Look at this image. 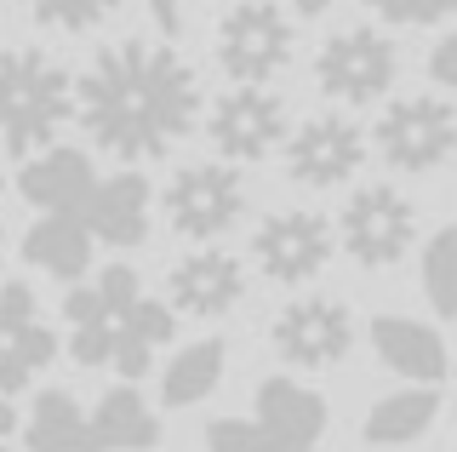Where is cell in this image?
<instances>
[{"instance_id":"6da1fadb","label":"cell","mask_w":457,"mask_h":452,"mask_svg":"<svg viewBox=\"0 0 457 452\" xmlns=\"http://www.w3.org/2000/svg\"><path fill=\"white\" fill-rule=\"evenodd\" d=\"M200 80L171 40H114L80 75V126L114 161H161L195 132Z\"/></svg>"},{"instance_id":"7a4b0ae2","label":"cell","mask_w":457,"mask_h":452,"mask_svg":"<svg viewBox=\"0 0 457 452\" xmlns=\"http://www.w3.org/2000/svg\"><path fill=\"white\" fill-rule=\"evenodd\" d=\"M63 327H69V356L80 366H114L120 378H143L154 349L171 344L178 315L143 292L132 264H109L104 280L75 287L63 298Z\"/></svg>"},{"instance_id":"3957f363","label":"cell","mask_w":457,"mask_h":452,"mask_svg":"<svg viewBox=\"0 0 457 452\" xmlns=\"http://www.w3.org/2000/svg\"><path fill=\"white\" fill-rule=\"evenodd\" d=\"M80 115V80H69L46 52L23 46L6 52L0 63V126H6V155H29L52 149V138L63 132V121Z\"/></svg>"},{"instance_id":"277c9868","label":"cell","mask_w":457,"mask_h":452,"mask_svg":"<svg viewBox=\"0 0 457 452\" xmlns=\"http://www.w3.org/2000/svg\"><path fill=\"white\" fill-rule=\"evenodd\" d=\"M218 63L240 87H263L292 63V23L269 0H240L218 23Z\"/></svg>"},{"instance_id":"5b68a950","label":"cell","mask_w":457,"mask_h":452,"mask_svg":"<svg viewBox=\"0 0 457 452\" xmlns=\"http://www.w3.org/2000/svg\"><path fill=\"white\" fill-rule=\"evenodd\" d=\"M457 149V115L440 97H400L378 115V155L400 172H435Z\"/></svg>"},{"instance_id":"8992f818","label":"cell","mask_w":457,"mask_h":452,"mask_svg":"<svg viewBox=\"0 0 457 452\" xmlns=\"http://www.w3.org/2000/svg\"><path fill=\"white\" fill-rule=\"evenodd\" d=\"M395 40L378 29H337L314 58V80H320L326 97L337 104H378L383 92L395 87Z\"/></svg>"},{"instance_id":"52a82bcc","label":"cell","mask_w":457,"mask_h":452,"mask_svg":"<svg viewBox=\"0 0 457 452\" xmlns=\"http://www.w3.org/2000/svg\"><path fill=\"white\" fill-rule=\"evenodd\" d=\"M240 212H246V189L240 178L228 172L223 161H200V166H183L166 189V218L178 235L189 241H218L223 230H235Z\"/></svg>"},{"instance_id":"ba28073f","label":"cell","mask_w":457,"mask_h":452,"mask_svg":"<svg viewBox=\"0 0 457 452\" xmlns=\"http://www.w3.org/2000/svg\"><path fill=\"white\" fill-rule=\"evenodd\" d=\"M411 235H418V212H411V201L395 183H366V189L343 206V247H349V258H361L366 270H383V264L406 258Z\"/></svg>"},{"instance_id":"9c48e42d","label":"cell","mask_w":457,"mask_h":452,"mask_svg":"<svg viewBox=\"0 0 457 452\" xmlns=\"http://www.w3.org/2000/svg\"><path fill=\"white\" fill-rule=\"evenodd\" d=\"M252 252H257V270L275 280V287H303L332 258V223L309 206H286L275 218H263Z\"/></svg>"},{"instance_id":"30bf717a","label":"cell","mask_w":457,"mask_h":452,"mask_svg":"<svg viewBox=\"0 0 457 452\" xmlns=\"http://www.w3.org/2000/svg\"><path fill=\"white\" fill-rule=\"evenodd\" d=\"M349 344H354V315L337 298H292L275 315V349L286 366L326 372L349 356Z\"/></svg>"},{"instance_id":"8fae6325","label":"cell","mask_w":457,"mask_h":452,"mask_svg":"<svg viewBox=\"0 0 457 452\" xmlns=\"http://www.w3.org/2000/svg\"><path fill=\"white\" fill-rule=\"evenodd\" d=\"M206 138L223 161H263L286 138V104L269 87H235L218 97L206 121Z\"/></svg>"},{"instance_id":"7c38bea8","label":"cell","mask_w":457,"mask_h":452,"mask_svg":"<svg viewBox=\"0 0 457 452\" xmlns=\"http://www.w3.org/2000/svg\"><path fill=\"white\" fill-rule=\"evenodd\" d=\"M366 161V138L354 121L343 115H309L286 138V172H292L303 189H332V183H349Z\"/></svg>"},{"instance_id":"4fadbf2b","label":"cell","mask_w":457,"mask_h":452,"mask_svg":"<svg viewBox=\"0 0 457 452\" xmlns=\"http://www.w3.org/2000/svg\"><path fill=\"white\" fill-rule=\"evenodd\" d=\"M52 356H57V332L40 321L35 292L23 280H6V292H0V389H6V401L35 384V372L52 366Z\"/></svg>"},{"instance_id":"5bb4252c","label":"cell","mask_w":457,"mask_h":452,"mask_svg":"<svg viewBox=\"0 0 457 452\" xmlns=\"http://www.w3.org/2000/svg\"><path fill=\"white\" fill-rule=\"evenodd\" d=\"M240 298H246V270H240V258H228V252L195 247L189 258L171 264V309H183V315L218 321Z\"/></svg>"},{"instance_id":"9a60e30c","label":"cell","mask_w":457,"mask_h":452,"mask_svg":"<svg viewBox=\"0 0 457 452\" xmlns=\"http://www.w3.org/2000/svg\"><path fill=\"white\" fill-rule=\"evenodd\" d=\"M18 195L29 206H40V212H86V201L97 195V172H92V161H86L80 149L52 144V149H40V155L23 161Z\"/></svg>"},{"instance_id":"2e32d148","label":"cell","mask_w":457,"mask_h":452,"mask_svg":"<svg viewBox=\"0 0 457 452\" xmlns=\"http://www.w3.org/2000/svg\"><path fill=\"white\" fill-rule=\"evenodd\" d=\"M371 349L389 372L411 378V384H440L446 378V344H440L435 327L411 315H378L371 321Z\"/></svg>"},{"instance_id":"e0dca14e","label":"cell","mask_w":457,"mask_h":452,"mask_svg":"<svg viewBox=\"0 0 457 452\" xmlns=\"http://www.w3.org/2000/svg\"><path fill=\"white\" fill-rule=\"evenodd\" d=\"M149 178L143 172H114L97 183V195L86 201V223H92V235L104 247H137L143 235H149Z\"/></svg>"},{"instance_id":"ac0fdd59","label":"cell","mask_w":457,"mask_h":452,"mask_svg":"<svg viewBox=\"0 0 457 452\" xmlns=\"http://www.w3.org/2000/svg\"><path fill=\"white\" fill-rule=\"evenodd\" d=\"M92 241L97 235L86 223V212H46L23 235V264H35V270H46L57 280H80L92 270Z\"/></svg>"},{"instance_id":"d6986e66","label":"cell","mask_w":457,"mask_h":452,"mask_svg":"<svg viewBox=\"0 0 457 452\" xmlns=\"http://www.w3.org/2000/svg\"><path fill=\"white\" fill-rule=\"evenodd\" d=\"M257 423L269 430L275 447H314L326 430V401L309 384H292V378H269L257 389Z\"/></svg>"},{"instance_id":"ffe728a7","label":"cell","mask_w":457,"mask_h":452,"mask_svg":"<svg viewBox=\"0 0 457 452\" xmlns=\"http://www.w3.org/2000/svg\"><path fill=\"white\" fill-rule=\"evenodd\" d=\"M92 435L104 447H114V452H154L161 447V418L149 413V401H143L132 384H120V389H109L104 401H97Z\"/></svg>"},{"instance_id":"44dd1931","label":"cell","mask_w":457,"mask_h":452,"mask_svg":"<svg viewBox=\"0 0 457 452\" xmlns=\"http://www.w3.org/2000/svg\"><path fill=\"white\" fill-rule=\"evenodd\" d=\"M92 441H97L92 418L80 413V401L69 389L35 395V413H29V423H23V447L29 452H80V447H92Z\"/></svg>"},{"instance_id":"7402d4cb","label":"cell","mask_w":457,"mask_h":452,"mask_svg":"<svg viewBox=\"0 0 457 452\" xmlns=\"http://www.w3.org/2000/svg\"><path fill=\"white\" fill-rule=\"evenodd\" d=\"M440 401H435V384H418V389H395L383 395L378 406L366 413V441L371 447H406L435 423Z\"/></svg>"},{"instance_id":"603a6c76","label":"cell","mask_w":457,"mask_h":452,"mask_svg":"<svg viewBox=\"0 0 457 452\" xmlns=\"http://www.w3.org/2000/svg\"><path fill=\"white\" fill-rule=\"evenodd\" d=\"M218 378H223V344L218 338H200V344L171 356L166 378H161V395H166V406H195L218 389Z\"/></svg>"},{"instance_id":"cb8c5ba5","label":"cell","mask_w":457,"mask_h":452,"mask_svg":"<svg viewBox=\"0 0 457 452\" xmlns=\"http://www.w3.org/2000/svg\"><path fill=\"white\" fill-rule=\"evenodd\" d=\"M423 298L440 315H457V223L435 230L423 247Z\"/></svg>"},{"instance_id":"d4e9b609","label":"cell","mask_w":457,"mask_h":452,"mask_svg":"<svg viewBox=\"0 0 457 452\" xmlns=\"http://www.w3.org/2000/svg\"><path fill=\"white\" fill-rule=\"evenodd\" d=\"M40 29H63V35H86L97 29L104 18H114L120 0H18Z\"/></svg>"},{"instance_id":"484cf974","label":"cell","mask_w":457,"mask_h":452,"mask_svg":"<svg viewBox=\"0 0 457 452\" xmlns=\"http://www.w3.org/2000/svg\"><path fill=\"white\" fill-rule=\"evenodd\" d=\"M206 452H280L257 418H218L206 430Z\"/></svg>"},{"instance_id":"4316f807","label":"cell","mask_w":457,"mask_h":452,"mask_svg":"<svg viewBox=\"0 0 457 452\" xmlns=\"http://www.w3.org/2000/svg\"><path fill=\"white\" fill-rule=\"evenodd\" d=\"M366 6L389 23H440L457 12V0H366Z\"/></svg>"},{"instance_id":"83f0119b","label":"cell","mask_w":457,"mask_h":452,"mask_svg":"<svg viewBox=\"0 0 457 452\" xmlns=\"http://www.w3.org/2000/svg\"><path fill=\"white\" fill-rule=\"evenodd\" d=\"M428 75H435L440 87H457V29L440 40L435 52H428Z\"/></svg>"},{"instance_id":"f1b7e54d","label":"cell","mask_w":457,"mask_h":452,"mask_svg":"<svg viewBox=\"0 0 457 452\" xmlns=\"http://www.w3.org/2000/svg\"><path fill=\"white\" fill-rule=\"evenodd\" d=\"M149 6V18H154V29H161V40H178L183 35V6L178 0H143Z\"/></svg>"},{"instance_id":"f546056e","label":"cell","mask_w":457,"mask_h":452,"mask_svg":"<svg viewBox=\"0 0 457 452\" xmlns=\"http://www.w3.org/2000/svg\"><path fill=\"white\" fill-rule=\"evenodd\" d=\"M297 12H303V18H320V12H332V0H292Z\"/></svg>"},{"instance_id":"4dcf8cb0","label":"cell","mask_w":457,"mask_h":452,"mask_svg":"<svg viewBox=\"0 0 457 452\" xmlns=\"http://www.w3.org/2000/svg\"><path fill=\"white\" fill-rule=\"evenodd\" d=\"M80 452H114V447H104V441H92V447H80Z\"/></svg>"},{"instance_id":"1f68e13d","label":"cell","mask_w":457,"mask_h":452,"mask_svg":"<svg viewBox=\"0 0 457 452\" xmlns=\"http://www.w3.org/2000/svg\"><path fill=\"white\" fill-rule=\"evenodd\" d=\"M280 452H314V447H280Z\"/></svg>"}]
</instances>
